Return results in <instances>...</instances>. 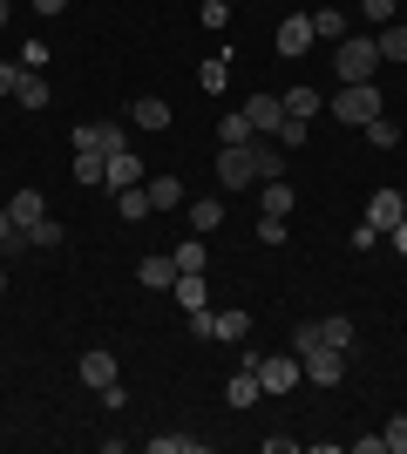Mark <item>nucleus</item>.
Returning a JSON list of instances; mask_svg holds the SVG:
<instances>
[{
    "label": "nucleus",
    "mask_w": 407,
    "mask_h": 454,
    "mask_svg": "<svg viewBox=\"0 0 407 454\" xmlns=\"http://www.w3.org/2000/svg\"><path fill=\"white\" fill-rule=\"evenodd\" d=\"M258 394H265V387H258V366H245V373H231V380H224V407H238V414H245V407H252Z\"/></svg>",
    "instance_id": "obj_16"
},
{
    "label": "nucleus",
    "mask_w": 407,
    "mask_h": 454,
    "mask_svg": "<svg viewBox=\"0 0 407 454\" xmlns=\"http://www.w3.org/2000/svg\"><path fill=\"white\" fill-rule=\"evenodd\" d=\"M116 217H129V224H136V217H150V190H143V184L116 190Z\"/></svg>",
    "instance_id": "obj_28"
},
{
    "label": "nucleus",
    "mask_w": 407,
    "mask_h": 454,
    "mask_svg": "<svg viewBox=\"0 0 407 454\" xmlns=\"http://www.w3.org/2000/svg\"><path fill=\"white\" fill-rule=\"evenodd\" d=\"M306 136H312V122H299V115H286L271 143H278V150H306Z\"/></svg>",
    "instance_id": "obj_32"
},
{
    "label": "nucleus",
    "mask_w": 407,
    "mask_h": 454,
    "mask_svg": "<svg viewBox=\"0 0 407 454\" xmlns=\"http://www.w3.org/2000/svg\"><path fill=\"white\" fill-rule=\"evenodd\" d=\"M143 190H150V210H176V204H184V184H176L170 170H156V176H143Z\"/></svg>",
    "instance_id": "obj_17"
},
{
    "label": "nucleus",
    "mask_w": 407,
    "mask_h": 454,
    "mask_svg": "<svg viewBox=\"0 0 407 454\" xmlns=\"http://www.w3.org/2000/svg\"><path fill=\"white\" fill-rule=\"evenodd\" d=\"M380 448H387V454H407V414H394L387 427H380Z\"/></svg>",
    "instance_id": "obj_35"
},
{
    "label": "nucleus",
    "mask_w": 407,
    "mask_h": 454,
    "mask_svg": "<svg viewBox=\"0 0 407 454\" xmlns=\"http://www.w3.org/2000/svg\"><path fill=\"white\" fill-rule=\"evenodd\" d=\"M258 210H265V217H292V184H286V176L258 184Z\"/></svg>",
    "instance_id": "obj_18"
},
{
    "label": "nucleus",
    "mask_w": 407,
    "mask_h": 454,
    "mask_svg": "<svg viewBox=\"0 0 407 454\" xmlns=\"http://www.w3.org/2000/svg\"><path fill=\"white\" fill-rule=\"evenodd\" d=\"M231 20V0H204V27H224Z\"/></svg>",
    "instance_id": "obj_42"
},
{
    "label": "nucleus",
    "mask_w": 407,
    "mask_h": 454,
    "mask_svg": "<svg viewBox=\"0 0 407 454\" xmlns=\"http://www.w3.org/2000/svg\"><path fill=\"white\" fill-rule=\"evenodd\" d=\"M61 238H68V231H61V224H55V217H41V224H35V231H27V245H41V251H55V245H61Z\"/></svg>",
    "instance_id": "obj_36"
},
{
    "label": "nucleus",
    "mask_w": 407,
    "mask_h": 454,
    "mask_svg": "<svg viewBox=\"0 0 407 454\" xmlns=\"http://www.w3.org/2000/svg\"><path fill=\"white\" fill-rule=\"evenodd\" d=\"M252 115H245V109H231V115H224V122H217V143H252Z\"/></svg>",
    "instance_id": "obj_29"
},
{
    "label": "nucleus",
    "mask_w": 407,
    "mask_h": 454,
    "mask_svg": "<svg viewBox=\"0 0 407 454\" xmlns=\"http://www.w3.org/2000/svg\"><path fill=\"white\" fill-rule=\"evenodd\" d=\"M245 115H252V129H258V136H278V122H286V102L258 89L252 102H245Z\"/></svg>",
    "instance_id": "obj_12"
},
{
    "label": "nucleus",
    "mask_w": 407,
    "mask_h": 454,
    "mask_svg": "<svg viewBox=\"0 0 407 454\" xmlns=\"http://www.w3.org/2000/svg\"><path fill=\"white\" fill-rule=\"evenodd\" d=\"M312 35L319 41H347V7H312Z\"/></svg>",
    "instance_id": "obj_22"
},
{
    "label": "nucleus",
    "mask_w": 407,
    "mask_h": 454,
    "mask_svg": "<svg viewBox=\"0 0 407 454\" xmlns=\"http://www.w3.org/2000/svg\"><path fill=\"white\" fill-rule=\"evenodd\" d=\"M278 102H286V115H299V122H312V115L326 109V95H319V89H286Z\"/></svg>",
    "instance_id": "obj_21"
},
{
    "label": "nucleus",
    "mask_w": 407,
    "mask_h": 454,
    "mask_svg": "<svg viewBox=\"0 0 407 454\" xmlns=\"http://www.w3.org/2000/svg\"><path fill=\"white\" fill-rule=\"evenodd\" d=\"M7 14H14V7H7V0H0V27H7Z\"/></svg>",
    "instance_id": "obj_47"
},
{
    "label": "nucleus",
    "mask_w": 407,
    "mask_h": 454,
    "mask_svg": "<svg viewBox=\"0 0 407 454\" xmlns=\"http://www.w3.org/2000/svg\"><path fill=\"white\" fill-rule=\"evenodd\" d=\"M211 340L245 346V340H252V312H238V305H231V312H211Z\"/></svg>",
    "instance_id": "obj_14"
},
{
    "label": "nucleus",
    "mask_w": 407,
    "mask_h": 454,
    "mask_svg": "<svg viewBox=\"0 0 407 454\" xmlns=\"http://www.w3.org/2000/svg\"><path fill=\"white\" fill-rule=\"evenodd\" d=\"M27 7H35V14H61V7H68V0H27Z\"/></svg>",
    "instance_id": "obj_46"
},
{
    "label": "nucleus",
    "mask_w": 407,
    "mask_h": 454,
    "mask_svg": "<svg viewBox=\"0 0 407 454\" xmlns=\"http://www.w3.org/2000/svg\"><path fill=\"white\" fill-rule=\"evenodd\" d=\"M373 41H380V61H407V20H387Z\"/></svg>",
    "instance_id": "obj_25"
},
{
    "label": "nucleus",
    "mask_w": 407,
    "mask_h": 454,
    "mask_svg": "<svg viewBox=\"0 0 407 454\" xmlns=\"http://www.w3.org/2000/svg\"><path fill=\"white\" fill-rule=\"evenodd\" d=\"M252 150H258V184H271V176H286V156H292V150H278L271 136H258Z\"/></svg>",
    "instance_id": "obj_20"
},
{
    "label": "nucleus",
    "mask_w": 407,
    "mask_h": 454,
    "mask_svg": "<svg viewBox=\"0 0 407 454\" xmlns=\"http://www.w3.org/2000/svg\"><path fill=\"white\" fill-rule=\"evenodd\" d=\"M224 82H231V61H224V55H211L204 68H197V89H204V95H224Z\"/></svg>",
    "instance_id": "obj_26"
},
{
    "label": "nucleus",
    "mask_w": 407,
    "mask_h": 454,
    "mask_svg": "<svg viewBox=\"0 0 407 454\" xmlns=\"http://www.w3.org/2000/svg\"><path fill=\"white\" fill-rule=\"evenodd\" d=\"M150 454H204V434H150Z\"/></svg>",
    "instance_id": "obj_27"
},
{
    "label": "nucleus",
    "mask_w": 407,
    "mask_h": 454,
    "mask_svg": "<svg viewBox=\"0 0 407 454\" xmlns=\"http://www.w3.org/2000/svg\"><path fill=\"white\" fill-rule=\"evenodd\" d=\"M170 299L184 305V312H211V271H176Z\"/></svg>",
    "instance_id": "obj_9"
},
{
    "label": "nucleus",
    "mask_w": 407,
    "mask_h": 454,
    "mask_svg": "<svg viewBox=\"0 0 407 454\" xmlns=\"http://www.w3.org/2000/svg\"><path fill=\"white\" fill-rule=\"evenodd\" d=\"M319 340L340 346V353H353V319L347 312H326V319H319Z\"/></svg>",
    "instance_id": "obj_24"
},
{
    "label": "nucleus",
    "mask_w": 407,
    "mask_h": 454,
    "mask_svg": "<svg viewBox=\"0 0 407 454\" xmlns=\"http://www.w3.org/2000/svg\"><path fill=\"white\" fill-rule=\"evenodd\" d=\"M0 292H7V265H0Z\"/></svg>",
    "instance_id": "obj_48"
},
{
    "label": "nucleus",
    "mask_w": 407,
    "mask_h": 454,
    "mask_svg": "<svg viewBox=\"0 0 407 454\" xmlns=\"http://www.w3.org/2000/svg\"><path fill=\"white\" fill-rule=\"evenodd\" d=\"M75 184H82V190H96V184H102V156L75 150Z\"/></svg>",
    "instance_id": "obj_34"
},
{
    "label": "nucleus",
    "mask_w": 407,
    "mask_h": 454,
    "mask_svg": "<svg viewBox=\"0 0 407 454\" xmlns=\"http://www.w3.org/2000/svg\"><path fill=\"white\" fill-rule=\"evenodd\" d=\"M20 75H27L20 61H0V95H14V89H20Z\"/></svg>",
    "instance_id": "obj_44"
},
{
    "label": "nucleus",
    "mask_w": 407,
    "mask_h": 454,
    "mask_svg": "<svg viewBox=\"0 0 407 454\" xmlns=\"http://www.w3.org/2000/svg\"><path fill=\"white\" fill-rule=\"evenodd\" d=\"M75 150L116 156V150H129V136H122V122H75Z\"/></svg>",
    "instance_id": "obj_4"
},
{
    "label": "nucleus",
    "mask_w": 407,
    "mask_h": 454,
    "mask_svg": "<svg viewBox=\"0 0 407 454\" xmlns=\"http://www.w3.org/2000/svg\"><path fill=\"white\" fill-rule=\"evenodd\" d=\"M258 143V136H252ZM252 143H217V184L224 190H245V184H258V150Z\"/></svg>",
    "instance_id": "obj_3"
},
{
    "label": "nucleus",
    "mask_w": 407,
    "mask_h": 454,
    "mask_svg": "<svg viewBox=\"0 0 407 454\" xmlns=\"http://www.w3.org/2000/svg\"><path fill=\"white\" fill-rule=\"evenodd\" d=\"M333 75H340V82H373V75H380V41H373V35L333 41Z\"/></svg>",
    "instance_id": "obj_1"
},
{
    "label": "nucleus",
    "mask_w": 407,
    "mask_h": 454,
    "mask_svg": "<svg viewBox=\"0 0 407 454\" xmlns=\"http://www.w3.org/2000/svg\"><path fill=\"white\" fill-rule=\"evenodd\" d=\"M129 184H143V156H136V150H116V156H102V190L116 197V190H129Z\"/></svg>",
    "instance_id": "obj_7"
},
{
    "label": "nucleus",
    "mask_w": 407,
    "mask_h": 454,
    "mask_svg": "<svg viewBox=\"0 0 407 454\" xmlns=\"http://www.w3.org/2000/svg\"><path fill=\"white\" fill-rule=\"evenodd\" d=\"M312 41H319V35H312V14H286V20H278V61H299Z\"/></svg>",
    "instance_id": "obj_8"
},
{
    "label": "nucleus",
    "mask_w": 407,
    "mask_h": 454,
    "mask_svg": "<svg viewBox=\"0 0 407 454\" xmlns=\"http://www.w3.org/2000/svg\"><path fill=\"white\" fill-rule=\"evenodd\" d=\"M170 258H176V271H211V265H204V238H197V231L170 251Z\"/></svg>",
    "instance_id": "obj_31"
},
{
    "label": "nucleus",
    "mask_w": 407,
    "mask_h": 454,
    "mask_svg": "<svg viewBox=\"0 0 407 454\" xmlns=\"http://www.w3.org/2000/svg\"><path fill=\"white\" fill-rule=\"evenodd\" d=\"M299 380H306L299 353H271V360H258V387H265V394H292Z\"/></svg>",
    "instance_id": "obj_5"
},
{
    "label": "nucleus",
    "mask_w": 407,
    "mask_h": 454,
    "mask_svg": "<svg viewBox=\"0 0 407 454\" xmlns=\"http://www.w3.org/2000/svg\"><path fill=\"white\" fill-rule=\"evenodd\" d=\"M326 109L340 115V122H353V129H367L373 115H387V102H380V89H373V82H340V95H333Z\"/></svg>",
    "instance_id": "obj_2"
},
{
    "label": "nucleus",
    "mask_w": 407,
    "mask_h": 454,
    "mask_svg": "<svg viewBox=\"0 0 407 454\" xmlns=\"http://www.w3.org/2000/svg\"><path fill=\"white\" fill-rule=\"evenodd\" d=\"M401 197H407V190H401Z\"/></svg>",
    "instance_id": "obj_49"
},
{
    "label": "nucleus",
    "mask_w": 407,
    "mask_h": 454,
    "mask_svg": "<svg viewBox=\"0 0 407 454\" xmlns=\"http://www.w3.org/2000/svg\"><path fill=\"white\" fill-rule=\"evenodd\" d=\"M136 278H143V292H170V285H176V258H143Z\"/></svg>",
    "instance_id": "obj_19"
},
{
    "label": "nucleus",
    "mask_w": 407,
    "mask_h": 454,
    "mask_svg": "<svg viewBox=\"0 0 407 454\" xmlns=\"http://www.w3.org/2000/svg\"><path fill=\"white\" fill-rule=\"evenodd\" d=\"M299 366H306L312 387H340V380H347V353H340V346H312Z\"/></svg>",
    "instance_id": "obj_6"
},
{
    "label": "nucleus",
    "mask_w": 407,
    "mask_h": 454,
    "mask_svg": "<svg viewBox=\"0 0 407 454\" xmlns=\"http://www.w3.org/2000/svg\"><path fill=\"white\" fill-rule=\"evenodd\" d=\"M14 102H20V109H48V75H20Z\"/></svg>",
    "instance_id": "obj_30"
},
{
    "label": "nucleus",
    "mask_w": 407,
    "mask_h": 454,
    "mask_svg": "<svg viewBox=\"0 0 407 454\" xmlns=\"http://www.w3.org/2000/svg\"><path fill=\"white\" fill-rule=\"evenodd\" d=\"M394 7H401V0H360V20H367V27H387Z\"/></svg>",
    "instance_id": "obj_37"
},
{
    "label": "nucleus",
    "mask_w": 407,
    "mask_h": 454,
    "mask_svg": "<svg viewBox=\"0 0 407 454\" xmlns=\"http://www.w3.org/2000/svg\"><path fill=\"white\" fill-rule=\"evenodd\" d=\"M20 68H27V75H41V68H48V48H41V41H27V48H20Z\"/></svg>",
    "instance_id": "obj_41"
},
{
    "label": "nucleus",
    "mask_w": 407,
    "mask_h": 454,
    "mask_svg": "<svg viewBox=\"0 0 407 454\" xmlns=\"http://www.w3.org/2000/svg\"><path fill=\"white\" fill-rule=\"evenodd\" d=\"M129 122H136V129H170V102H163V95H136Z\"/></svg>",
    "instance_id": "obj_15"
},
{
    "label": "nucleus",
    "mask_w": 407,
    "mask_h": 454,
    "mask_svg": "<svg viewBox=\"0 0 407 454\" xmlns=\"http://www.w3.org/2000/svg\"><path fill=\"white\" fill-rule=\"evenodd\" d=\"M258 245H286V217H265V210H258Z\"/></svg>",
    "instance_id": "obj_40"
},
{
    "label": "nucleus",
    "mask_w": 407,
    "mask_h": 454,
    "mask_svg": "<svg viewBox=\"0 0 407 454\" xmlns=\"http://www.w3.org/2000/svg\"><path fill=\"white\" fill-rule=\"evenodd\" d=\"M27 245V231L14 224V217H7V204H0V251H20Z\"/></svg>",
    "instance_id": "obj_38"
},
{
    "label": "nucleus",
    "mask_w": 407,
    "mask_h": 454,
    "mask_svg": "<svg viewBox=\"0 0 407 454\" xmlns=\"http://www.w3.org/2000/svg\"><path fill=\"white\" fill-rule=\"evenodd\" d=\"M312 346H326V340H319V319H306V325H299V333H292V353H299V360H306Z\"/></svg>",
    "instance_id": "obj_39"
},
{
    "label": "nucleus",
    "mask_w": 407,
    "mask_h": 454,
    "mask_svg": "<svg viewBox=\"0 0 407 454\" xmlns=\"http://www.w3.org/2000/svg\"><path fill=\"white\" fill-rule=\"evenodd\" d=\"M217 224H224V204H217V197H197V204H191V231H197V238H211Z\"/></svg>",
    "instance_id": "obj_23"
},
{
    "label": "nucleus",
    "mask_w": 407,
    "mask_h": 454,
    "mask_svg": "<svg viewBox=\"0 0 407 454\" xmlns=\"http://www.w3.org/2000/svg\"><path fill=\"white\" fill-rule=\"evenodd\" d=\"M82 380H89V387H109V380H116V353H109V346H89V353H82V366H75Z\"/></svg>",
    "instance_id": "obj_13"
},
{
    "label": "nucleus",
    "mask_w": 407,
    "mask_h": 454,
    "mask_svg": "<svg viewBox=\"0 0 407 454\" xmlns=\"http://www.w3.org/2000/svg\"><path fill=\"white\" fill-rule=\"evenodd\" d=\"M367 143H373V150H394V143H401V122H394V115H373V122H367Z\"/></svg>",
    "instance_id": "obj_33"
},
{
    "label": "nucleus",
    "mask_w": 407,
    "mask_h": 454,
    "mask_svg": "<svg viewBox=\"0 0 407 454\" xmlns=\"http://www.w3.org/2000/svg\"><path fill=\"white\" fill-rule=\"evenodd\" d=\"M102 407H109V414H122V407H129V394H122V380H109V387H102Z\"/></svg>",
    "instance_id": "obj_43"
},
{
    "label": "nucleus",
    "mask_w": 407,
    "mask_h": 454,
    "mask_svg": "<svg viewBox=\"0 0 407 454\" xmlns=\"http://www.w3.org/2000/svg\"><path fill=\"white\" fill-rule=\"evenodd\" d=\"M401 217H407V197H401V190H373V204H367V224L380 231V238H387V231L401 224Z\"/></svg>",
    "instance_id": "obj_10"
},
{
    "label": "nucleus",
    "mask_w": 407,
    "mask_h": 454,
    "mask_svg": "<svg viewBox=\"0 0 407 454\" xmlns=\"http://www.w3.org/2000/svg\"><path fill=\"white\" fill-rule=\"evenodd\" d=\"M387 238H394V251H401V258H407V217H401V224L387 231Z\"/></svg>",
    "instance_id": "obj_45"
},
{
    "label": "nucleus",
    "mask_w": 407,
    "mask_h": 454,
    "mask_svg": "<svg viewBox=\"0 0 407 454\" xmlns=\"http://www.w3.org/2000/svg\"><path fill=\"white\" fill-rule=\"evenodd\" d=\"M7 217H14L20 231H35L41 217H48V197H41L35 184H27V190H14V197H7Z\"/></svg>",
    "instance_id": "obj_11"
}]
</instances>
